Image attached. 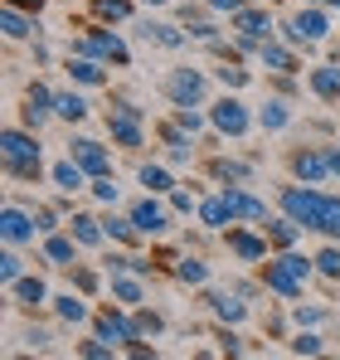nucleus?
Listing matches in <instances>:
<instances>
[{"instance_id": "31", "label": "nucleus", "mask_w": 340, "mask_h": 360, "mask_svg": "<svg viewBox=\"0 0 340 360\" xmlns=\"http://www.w3.org/2000/svg\"><path fill=\"white\" fill-rule=\"evenodd\" d=\"M287 122H292L287 103H268V108H263V127H268V131H282Z\"/></svg>"}, {"instance_id": "29", "label": "nucleus", "mask_w": 340, "mask_h": 360, "mask_svg": "<svg viewBox=\"0 0 340 360\" xmlns=\"http://www.w3.org/2000/svg\"><path fill=\"white\" fill-rule=\"evenodd\" d=\"M93 15H103V20H126V15H131V0H93Z\"/></svg>"}, {"instance_id": "49", "label": "nucleus", "mask_w": 340, "mask_h": 360, "mask_svg": "<svg viewBox=\"0 0 340 360\" xmlns=\"http://www.w3.org/2000/svg\"><path fill=\"white\" fill-rule=\"evenodd\" d=\"M336 5H340V0H336Z\"/></svg>"}, {"instance_id": "7", "label": "nucleus", "mask_w": 340, "mask_h": 360, "mask_svg": "<svg viewBox=\"0 0 340 360\" xmlns=\"http://www.w3.org/2000/svg\"><path fill=\"white\" fill-rule=\"evenodd\" d=\"M131 224H136V234H166L170 214L156 205V200H141V205L131 210Z\"/></svg>"}, {"instance_id": "41", "label": "nucleus", "mask_w": 340, "mask_h": 360, "mask_svg": "<svg viewBox=\"0 0 340 360\" xmlns=\"http://www.w3.org/2000/svg\"><path fill=\"white\" fill-rule=\"evenodd\" d=\"M112 239H131V219H103Z\"/></svg>"}, {"instance_id": "42", "label": "nucleus", "mask_w": 340, "mask_h": 360, "mask_svg": "<svg viewBox=\"0 0 340 360\" xmlns=\"http://www.w3.org/2000/svg\"><path fill=\"white\" fill-rule=\"evenodd\" d=\"M180 127H185V131H200L204 117H200V112H190V108H180Z\"/></svg>"}, {"instance_id": "20", "label": "nucleus", "mask_w": 340, "mask_h": 360, "mask_svg": "<svg viewBox=\"0 0 340 360\" xmlns=\"http://www.w3.org/2000/svg\"><path fill=\"white\" fill-rule=\"evenodd\" d=\"M200 219H204L209 229H224V219H233V210H228L224 195H214V200H204V205H200Z\"/></svg>"}, {"instance_id": "44", "label": "nucleus", "mask_w": 340, "mask_h": 360, "mask_svg": "<svg viewBox=\"0 0 340 360\" xmlns=\"http://www.w3.org/2000/svg\"><path fill=\"white\" fill-rule=\"evenodd\" d=\"M209 10H224V15H238V10H243V0H209Z\"/></svg>"}, {"instance_id": "2", "label": "nucleus", "mask_w": 340, "mask_h": 360, "mask_svg": "<svg viewBox=\"0 0 340 360\" xmlns=\"http://www.w3.org/2000/svg\"><path fill=\"white\" fill-rule=\"evenodd\" d=\"M263 278H268V288H273V292L296 297V292H301V283L311 278V263H306L301 253H282L277 263H268V273H263Z\"/></svg>"}, {"instance_id": "37", "label": "nucleus", "mask_w": 340, "mask_h": 360, "mask_svg": "<svg viewBox=\"0 0 340 360\" xmlns=\"http://www.w3.org/2000/svg\"><path fill=\"white\" fill-rule=\"evenodd\" d=\"M316 268H321L326 278H340V248H326V253L316 258Z\"/></svg>"}, {"instance_id": "18", "label": "nucleus", "mask_w": 340, "mask_h": 360, "mask_svg": "<svg viewBox=\"0 0 340 360\" xmlns=\"http://www.w3.org/2000/svg\"><path fill=\"white\" fill-rule=\"evenodd\" d=\"M131 331H136V326H126L122 316H112V311H107V316H98V336H103V341H112V346L131 341Z\"/></svg>"}, {"instance_id": "39", "label": "nucleus", "mask_w": 340, "mask_h": 360, "mask_svg": "<svg viewBox=\"0 0 340 360\" xmlns=\"http://www.w3.org/2000/svg\"><path fill=\"white\" fill-rule=\"evenodd\" d=\"M93 195H98V200H103V205H117V180L98 176V185H93Z\"/></svg>"}, {"instance_id": "5", "label": "nucleus", "mask_w": 340, "mask_h": 360, "mask_svg": "<svg viewBox=\"0 0 340 360\" xmlns=\"http://www.w3.org/2000/svg\"><path fill=\"white\" fill-rule=\"evenodd\" d=\"M209 122H214L224 136H243V131H248V108H243L238 98H219L214 112H209Z\"/></svg>"}, {"instance_id": "13", "label": "nucleus", "mask_w": 340, "mask_h": 360, "mask_svg": "<svg viewBox=\"0 0 340 360\" xmlns=\"http://www.w3.org/2000/svg\"><path fill=\"white\" fill-rule=\"evenodd\" d=\"M224 200H228V210H233V214H243V219H263V214H268V205H263V200H253V195H243L238 185H224Z\"/></svg>"}, {"instance_id": "12", "label": "nucleus", "mask_w": 340, "mask_h": 360, "mask_svg": "<svg viewBox=\"0 0 340 360\" xmlns=\"http://www.w3.org/2000/svg\"><path fill=\"white\" fill-rule=\"evenodd\" d=\"M311 93H316V98H326V103H340V68H336V63L311 68Z\"/></svg>"}, {"instance_id": "43", "label": "nucleus", "mask_w": 340, "mask_h": 360, "mask_svg": "<svg viewBox=\"0 0 340 360\" xmlns=\"http://www.w3.org/2000/svg\"><path fill=\"white\" fill-rule=\"evenodd\" d=\"M170 210H180V214H190V210H195V200H190L185 190H175V195H170Z\"/></svg>"}, {"instance_id": "40", "label": "nucleus", "mask_w": 340, "mask_h": 360, "mask_svg": "<svg viewBox=\"0 0 340 360\" xmlns=\"http://www.w3.org/2000/svg\"><path fill=\"white\" fill-rule=\"evenodd\" d=\"M219 78H224V88H243V83H248L243 68H219Z\"/></svg>"}, {"instance_id": "16", "label": "nucleus", "mask_w": 340, "mask_h": 360, "mask_svg": "<svg viewBox=\"0 0 340 360\" xmlns=\"http://www.w3.org/2000/svg\"><path fill=\"white\" fill-rule=\"evenodd\" d=\"M292 171H296L301 180H326V176H331V161H326V156H311V151H301V156L292 161Z\"/></svg>"}, {"instance_id": "36", "label": "nucleus", "mask_w": 340, "mask_h": 360, "mask_svg": "<svg viewBox=\"0 0 340 360\" xmlns=\"http://www.w3.org/2000/svg\"><path fill=\"white\" fill-rule=\"evenodd\" d=\"M296 229H301V224L287 214L282 224H273V243H282V248H287V243H296Z\"/></svg>"}, {"instance_id": "33", "label": "nucleus", "mask_w": 340, "mask_h": 360, "mask_svg": "<svg viewBox=\"0 0 340 360\" xmlns=\"http://www.w3.org/2000/svg\"><path fill=\"white\" fill-rule=\"evenodd\" d=\"M20 273H25V263H20V253H15V248H5V253H0V278H5V283H15Z\"/></svg>"}, {"instance_id": "21", "label": "nucleus", "mask_w": 340, "mask_h": 360, "mask_svg": "<svg viewBox=\"0 0 340 360\" xmlns=\"http://www.w3.org/2000/svg\"><path fill=\"white\" fill-rule=\"evenodd\" d=\"M68 73H73L78 83H88V88H98V83H103V63L93 59V54H83V59H73V63H68Z\"/></svg>"}, {"instance_id": "47", "label": "nucleus", "mask_w": 340, "mask_h": 360, "mask_svg": "<svg viewBox=\"0 0 340 360\" xmlns=\"http://www.w3.org/2000/svg\"><path fill=\"white\" fill-rule=\"evenodd\" d=\"M10 5H30V10H39V5H44V0H10Z\"/></svg>"}, {"instance_id": "46", "label": "nucleus", "mask_w": 340, "mask_h": 360, "mask_svg": "<svg viewBox=\"0 0 340 360\" xmlns=\"http://www.w3.org/2000/svg\"><path fill=\"white\" fill-rule=\"evenodd\" d=\"M326 161H331V176H340V151H331Z\"/></svg>"}, {"instance_id": "35", "label": "nucleus", "mask_w": 340, "mask_h": 360, "mask_svg": "<svg viewBox=\"0 0 340 360\" xmlns=\"http://www.w3.org/2000/svg\"><path fill=\"white\" fill-rule=\"evenodd\" d=\"M141 185L161 195V190H170V176H166V171H161V166H141Z\"/></svg>"}, {"instance_id": "3", "label": "nucleus", "mask_w": 340, "mask_h": 360, "mask_svg": "<svg viewBox=\"0 0 340 360\" xmlns=\"http://www.w3.org/2000/svg\"><path fill=\"white\" fill-rule=\"evenodd\" d=\"M282 210L301 224V229H321V210H326V195L316 190H301V185H287L282 190Z\"/></svg>"}, {"instance_id": "6", "label": "nucleus", "mask_w": 340, "mask_h": 360, "mask_svg": "<svg viewBox=\"0 0 340 360\" xmlns=\"http://www.w3.org/2000/svg\"><path fill=\"white\" fill-rule=\"evenodd\" d=\"M287 39H292V44H316V39H326V15H321V10H296Z\"/></svg>"}, {"instance_id": "10", "label": "nucleus", "mask_w": 340, "mask_h": 360, "mask_svg": "<svg viewBox=\"0 0 340 360\" xmlns=\"http://www.w3.org/2000/svg\"><path fill=\"white\" fill-rule=\"evenodd\" d=\"M233 25H238V34H243V39H258V44L273 34V20H268L263 10H238V15H233Z\"/></svg>"}, {"instance_id": "28", "label": "nucleus", "mask_w": 340, "mask_h": 360, "mask_svg": "<svg viewBox=\"0 0 340 360\" xmlns=\"http://www.w3.org/2000/svg\"><path fill=\"white\" fill-rule=\"evenodd\" d=\"M44 258L58 263V268H63V263H73V239H44Z\"/></svg>"}, {"instance_id": "11", "label": "nucleus", "mask_w": 340, "mask_h": 360, "mask_svg": "<svg viewBox=\"0 0 340 360\" xmlns=\"http://www.w3.org/2000/svg\"><path fill=\"white\" fill-rule=\"evenodd\" d=\"M73 161L88 171V176H107V151L98 141H73Z\"/></svg>"}, {"instance_id": "34", "label": "nucleus", "mask_w": 340, "mask_h": 360, "mask_svg": "<svg viewBox=\"0 0 340 360\" xmlns=\"http://www.w3.org/2000/svg\"><path fill=\"white\" fill-rule=\"evenodd\" d=\"M112 292L122 302H141V283H136V278H122V273H117L112 278Z\"/></svg>"}, {"instance_id": "19", "label": "nucleus", "mask_w": 340, "mask_h": 360, "mask_svg": "<svg viewBox=\"0 0 340 360\" xmlns=\"http://www.w3.org/2000/svg\"><path fill=\"white\" fill-rule=\"evenodd\" d=\"M54 117H63V122H83V117H88V103H83L78 93H58V98H54Z\"/></svg>"}, {"instance_id": "26", "label": "nucleus", "mask_w": 340, "mask_h": 360, "mask_svg": "<svg viewBox=\"0 0 340 360\" xmlns=\"http://www.w3.org/2000/svg\"><path fill=\"white\" fill-rule=\"evenodd\" d=\"M54 311L63 316V321H88V307H83V297H73V292H68V297H58Z\"/></svg>"}, {"instance_id": "25", "label": "nucleus", "mask_w": 340, "mask_h": 360, "mask_svg": "<svg viewBox=\"0 0 340 360\" xmlns=\"http://www.w3.org/2000/svg\"><path fill=\"white\" fill-rule=\"evenodd\" d=\"M103 234H107V229H98L93 214H78V219H73V239H78V243H98Z\"/></svg>"}, {"instance_id": "27", "label": "nucleus", "mask_w": 340, "mask_h": 360, "mask_svg": "<svg viewBox=\"0 0 340 360\" xmlns=\"http://www.w3.org/2000/svg\"><path fill=\"white\" fill-rule=\"evenodd\" d=\"M321 234L340 239V200H336V195H326V210H321Z\"/></svg>"}, {"instance_id": "48", "label": "nucleus", "mask_w": 340, "mask_h": 360, "mask_svg": "<svg viewBox=\"0 0 340 360\" xmlns=\"http://www.w3.org/2000/svg\"><path fill=\"white\" fill-rule=\"evenodd\" d=\"M141 5H166V0H141Z\"/></svg>"}, {"instance_id": "15", "label": "nucleus", "mask_w": 340, "mask_h": 360, "mask_svg": "<svg viewBox=\"0 0 340 360\" xmlns=\"http://www.w3.org/2000/svg\"><path fill=\"white\" fill-rule=\"evenodd\" d=\"M141 39H156V44H166V49H180V44H185V34H180L175 25H161V20H146V25H141Z\"/></svg>"}, {"instance_id": "23", "label": "nucleus", "mask_w": 340, "mask_h": 360, "mask_svg": "<svg viewBox=\"0 0 340 360\" xmlns=\"http://www.w3.org/2000/svg\"><path fill=\"white\" fill-rule=\"evenodd\" d=\"M10 288H15L20 307H34V302H44V283H39V278H15Z\"/></svg>"}, {"instance_id": "32", "label": "nucleus", "mask_w": 340, "mask_h": 360, "mask_svg": "<svg viewBox=\"0 0 340 360\" xmlns=\"http://www.w3.org/2000/svg\"><path fill=\"white\" fill-rule=\"evenodd\" d=\"M209 302H214V311H219L224 321H243V311H248L238 297H209Z\"/></svg>"}, {"instance_id": "24", "label": "nucleus", "mask_w": 340, "mask_h": 360, "mask_svg": "<svg viewBox=\"0 0 340 360\" xmlns=\"http://www.w3.org/2000/svg\"><path fill=\"white\" fill-rule=\"evenodd\" d=\"M228 248L238 253V258H248V263H258L263 253H268V243H258V239H248V234H228Z\"/></svg>"}, {"instance_id": "4", "label": "nucleus", "mask_w": 340, "mask_h": 360, "mask_svg": "<svg viewBox=\"0 0 340 360\" xmlns=\"http://www.w3.org/2000/svg\"><path fill=\"white\" fill-rule=\"evenodd\" d=\"M166 93L175 108H195L200 98H204V73H195V68H175L166 78Z\"/></svg>"}, {"instance_id": "17", "label": "nucleus", "mask_w": 340, "mask_h": 360, "mask_svg": "<svg viewBox=\"0 0 340 360\" xmlns=\"http://www.w3.org/2000/svg\"><path fill=\"white\" fill-rule=\"evenodd\" d=\"M83 180H88V171H83V166H78L73 156L54 166V185H58V190H83Z\"/></svg>"}, {"instance_id": "8", "label": "nucleus", "mask_w": 340, "mask_h": 360, "mask_svg": "<svg viewBox=\"0 0 340 360\" xmlns=\"http://www.w3.org/2000/svg\"><path fill=\"white\" fill-rule=\"evenodd\" d=\"M83 54H93V59H112V63H126V44L117 39V34H88L83 44H78Z\"/></svg>"}, {"instance_id": "45", "label": "nucleus", "mask_w": 340, "mask_h": 360, "mask_svg": "<svg viewBox=\"0 0 340 360\" xmlns=\"http://www.w3.org/2000/svg\"><path fill=\"white\" fill-rule=\"evenodd\" d=\"M136 331H161V316H136Z\"/></svg>"}, {"instance_id": "38", "label": "nucleus", "mask_w": 340, "mask_h": 360, "mask_svg": "<svg viewBox=\"0 0 340 360\" xmlns=\"http://www.w3.org/2000/svg\"><path fill=\"white\" fill-rule=\"evenodd\" d=\"M292 351H296V356H316V351H321V336H311V331H301V336L292 341Z\"/></svg>"}, {"instance_id": "22", "label": "nucleus", "mask_w": 340, "mask_h": 360, "mask_svg": "<svg viewBox=\"0 0 340 360\" xmlns=\"http://www.w3.org/2000/svg\"><path fill=\"white\" fill-rule=\"evenodd\" d=\"M258 59L268 63V68H277V73H287V68H292V54H287L282 44H273V39H263V44H258Z\"/></svg>"}, {"instance_id": "30", "label": "nucleus", "mask_w": 340, "mask_h": 360, "mask_svg": "<svg viewBox=\"0 0 340 360\" xmlns=\"http://www.w3.org/2000/svg\"><path fill=\"white\" fill-rule=\"evenodd\" d=\"M175 273H180V283H195V288L209 278V268H204L200 258H180V268H175Z\"/></svg>"}, {"instance_id": "14", "label": "nucleus", "mask_w": 340, "mask_h": 360, "mask_svg": "<svg viewBox=\"0 0 340 360\" xmlns=\"http://www.w3.org/2000/svg\"><path fill=\"white\" fill-rule=\"evenodd\" d=\"M34 30H39V25H34L20 5H10V0H5V34H10V39H30Z\"/></svg>"}, {"instance_id": "9", "label": "nucleus", "mask_w": 340, "mask_h": 360, "mask_svg": "<svg viewBox=\"0 0 340 360\" xmlns=\"http://www.w3.org/2000/svg\"><path fill=\"white\" fill-rule=\"evenodd\" d=\"M0 229H5V239L10 243H25V239H34V219L25 214V210H15V205H5V214H0Z\"/></svg>"}, {"instance_id": "1", "label": "nucleus", "mask_w": 340, "mask_h": 360, "mask_svg": "<svg viewBox=\"0 0 340 360\" xmlns=\"http://www.w3.org/2000/svg\"><path fill=\"white\" fill-rule=\"evenodd\" d=\"M0 151H5V171H10V176H20V180H34V176H39V141H34V136H25L20 127H5Z\"/></svg>"}]
</instances>
